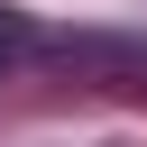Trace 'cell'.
<instances>
[{
    "mask_svg": "<svg viewBox=\"0 0 147 147\" xmlns=\"http://www.w3.org/2000/svg\"><path fill=\"white\" fill-rule=\"evenodd\" d=\"M9 55H18V18H0V74H9Z\"/></svg>",
    "mask_w": 147,
    "mask_h": 147,
    "instance_id": "1",
    "label": "cell"
}]
</instances>
